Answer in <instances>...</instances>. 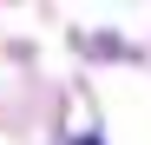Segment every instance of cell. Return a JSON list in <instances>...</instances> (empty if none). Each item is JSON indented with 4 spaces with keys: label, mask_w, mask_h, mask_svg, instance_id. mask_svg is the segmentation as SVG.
<instances>
[{
    "label": "cell",
    "mask_w": 151,
    "mask_h": 145,
    "mask_svg": "<svg viewBox=\"0 0 151 145\" xmlns=\"http://www.w3.org/2000/svg\"><path fill=\"white\" fill-rule=\"evenodd\" d=\"M79 145H99V138H79Z\"/></svg>",
    "instance_id": "1"
}]
</instances>
